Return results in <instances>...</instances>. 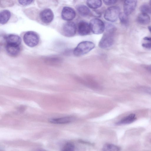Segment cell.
Here are the masks:
<instances>
[{
    "instance_id": "1",
    "label": "cell",
    "mask_w": 151,
    "mask_h": 151,
    "mask_svg": "<svg viewBox=\"0 0 151 151\" xmlns=\"http://www.w3.org/2000/svg\"><path fill=\"white\" fill-rule=\"evenodd\" d=\"M94 47V44L91 41L82 42L79 43L74 49L73 54L77 56L83 55L89 52Z\"/></svg>"
},
{
    "instance_id": "2",
    "label": "cell",
    "mask_w": 151,
    "mask_h": 151,
    "mask_svg": "<svg viewBox=\"0 0 151 151\" xmlns=\"http://www.w3.org/2000/svg\"><path fill=\"white\" fill-rule=\"evenodd\" d=\"M23 39L26 45L30 47H33L38 44L40 38L37 33L33 31H29L25 33Z\"/></svg>"
},
{
    "instance_id": "3",
    "label": "cell",
    "mask_w": 151,
    "mask_h": 151,
    "mask_svg": "<svg viewBox=\"0 0 151 151\" xmlns=\"http://www.w3.org/2000/svg\"><path fill=\"white\" fill-rule=\"evenodd\" d=\"M119 8L112 6L108 8L105 12L104 18L107 21L114 22L117 20L120 13Z\"/></svg>"
},
{
    "instance_id": "4",
    "label": "cell",
    "mask_w": 151,
    "mask_h": 151,
    "mask_svg": "<svg viewBox=\"0 0 151 151\" xmlns=\"http://www.w3.org/2000/svg\"><path fill=\"white\" fill-rule=\"evenodd\" d=\"M89 24L91 30L94 34H101L105 30V24L99 19H92L90 21Z\"/></svg>"
},
{
    "instance_id": "5",
    "label": "cell",
    "mask_w": 151,
    "mask_h": 151,
    "mask_svg": "<svg viewBox=\"0 0 151 151\" xmlns=\"http://www.w3.org/2000/svg\"><path fill=\"white\" fill-rule=\"evenodd\" d=\"M114 33L105 32L99 42V45L101 48H107L111 47L114 42Z\"/></svg>"
},
{
    "instance_id": "6",
    "label": "cell",
    "mask_w": 151,
    "mask_h": 151,
    "mask_svg": "<svg viewBox=\"0 0 151 151\" xmlns=\"http://www.w3.org/2000/svg\"><path fill=\"white\" fill-rule=\"evenodd\" d=\"M63 33L67 37H71L75 35L76 31V27L75 23L71 21L66 22L62 28Z\"/></svg>"
},
{
    "instance_id": "7",
    "label": "cell",
    "mask_w": 151,
    "mask_h": 151,
    "mask_svg": "<svg viewBox=\"0 0 151 151\" xmlns=\"http://www.w3.org/2000/svg\"><path fill=\"white\" fill-rule=\"evenodd\" d=\"M41 21L44 23H50L53 20L54 15L52 11L50 9H45L41 11L40 14Z\"/></svg>"
},
{
    "instance_id": "8",
    "label": "cell",
    "mask_w": 151,
    "mask_h": 151,
    "mask_svg": "<svg viewBox=\"0 0 151 151\" xmlns=\"http://www.w3.org/2000/svg\"><path fill=\"white\" fill-rule=\"evenodd\" d=\"M61 14L62 18L67 21L72 20L76 16V13L74 10L72 8L67 6L63 7Z\"/></svg>"
},
{
    "instance_id": "9",
    "label": "cell",
    "mask_w": 151,
    "mask_h": 151,
    "mask_svg": "<svg viewBox=\"0 0 151 151\" xmlns=\"http://www.w3.org/2000/svg\"><path fill=\"white\" fill-rule=\"evenodd\" d=\"M137 1L134 0L125 1L123 5L124 13L127 16L131 14L135 10Z\"/></svg>"
},
{
    "instance_id": "10",
    "label": "cell",
    "mask_w": 151,
    "mask_h": 151,
    "mask_svg": "<svg viewBox=\"0 0 151 151\" xmlns=\"http://www.w3.org/2000/svg\"><path fill=\"white\" fill-rule=\"evenodd\" d=\"M91 31L90 24L84 21H81L78 25V32L81 36L88 35Z\"/></svg>"
},
{
    "instance_id": "11",
    "label": "cell",
    "mask_w": 151,
    "mask_h": 151,
    "mask_svg": "<svg viewBox=\"0 0 151 151\" xmlns=\"http://www.w3.org/2000/svg\"><path fill=\"white\" fill-rule=\"evenodd\" d=\"M5 48L7 53L12 57L17 56L20 51L19 45H17L7 44Z\"/></svg>"
},
{
    "instance_id": "12",
    "label": "cell",
    "mask_w": 151,
    "mask_h": 151,
    "mask_svg": "<svg viewBox=\"0 0 151 151\" xmlns=\"http://www.w3.org/2000/svg\"><path fill=\"white\" fill-rule=\"evenodd\" d=\"M5 39L8 44L19 45L21 42V37L15 34H9L6 36Z\"/></svg>"
},
{
    "instance_id": "13",
    "label": "cell",
    "mask_w": 151,
    "mask_h": 151,
    "mask_svg": "<svg viewBox=\"0 0 151 151\" xmlns=\"http://www.w3.org/2000/svg\"><path fill=\"white\" fill-rule=\"evenodd\" d=\"M137 119L136 115L134 114H129L125 117L116 123L117 125H125L131 124L134 122Z\"/></svg>"
},
{
    "instance_id": "14",
    "label": "cell",
    "mask_w": 151,
    "mask_h": 151,
    "mask_svg": "<svg viewBox=\"0 0 151 151\" xmlns=\"http://www.w3.org/2000/svg\"><path fill=\"white\" fill-rule=\"evenodd\" d=\"M74 119L73 117L67 116L51 119L49 120V121L51 123L55 124H65L72 122Z\"/></svg>"
},
{
    "instance_id": "15",
    "label": "cell",
    "mask_w": 151,
    "mask_h": 151,
    "mask_svg": "<svg viewBox=\"0 0 151 151\" xmlns=\"http://www.w3.org/2000/svg\"><path fill=\"white\" fill-rule=\"evenodd\" d=\"M137 22L140 24L147 25L150 23V18L147 14L141 13L139 14L137 18Z\"/></svg>"
},
{
    "instance_id": "16",
    "label": "cell",
    "mask_w": 151,
    "mask_h": 151,
    "mask_svg": "<svg viewBox=\"0 0 151 151\" xmlns=\"http://www.w3.org/2000/svg\"><path fill=\"white\" fill-rule=\"evenodd\" d=\"M11 16L10 12L8 10H4L0 13V23L2 24L6 23L9 20Z\"/></svg>"
},
{
    "instance_id": "17",
    "label": "cell",
    "mask_w": 151,
    "mask_h": 151,
    "mask_svg": "<svg viewBox=\"0 0 151 151\" xmlns=\"http://www.w3.org/2000/svg\"><path fill=\"white\" fill-rule=\"evenodd\" d=\"M78 13L81 16H86L90 13V10L87 6L82 4L77 5L76 7Z\"/></svg>"
},
{
    "instance_id": "18",
    "label": "cell",
    "mask_w": 151,
    "mask_h": 151,
    "mask_svg": "<svg viewBox=\"0 0 151 151\" xmlns=\"http://www.w3.org/2000/svg\"><path fill=\"white\" fill-rule=\"evenodd\" d=\"M103 151H120V148L116 145L109 143L106 144L103 146Z\"/></svg>"
},
{
    "instance_id": "19",
    "label": "cell",
    "mask_w": 151,
    "mask_h": 151,
    "mask_svg": "<svg viewBox=\"0 0 151 151\" xmlns=\"http://www.w3.org/2000/svg\"><path fill=\"white\" fill-rule=\"evenodd\" d=\"M86 4L88 6L92 9H96L100 7L102 5V2L101 0H87Z\"/></svg>"
},
{
    "instance_id": "20",
    "label": "cell",
    "mask_w": 151,
    "mask_h": 151,
    "mask_svg": "<svg viewBox=\"0 0 151 151\" xmlns=\"http://www.w3.org/2000/svg\"><path fill=\"white\" fill-rule=\"evenodd\" d=\"M142 46L147 49L151 48V37H145L143 39Z\"/></svg>"
},
{
    "instance_id": "21",
    "label": "cell",
    "mask_w": 151,
    "mask_h": 151,
    "mask_svg": "<svg viewBox=\"0 0 151 151\" xmlns=\"http://www.w3.org/2000/svg\"><path fill=\"white\" fill-rule=\"evenodd\" d=\"M119 18L121 24H122L126 25L129 22V19L128 16L124 13L120 12L119 16Z\"/></svg>"
},
{
    "instance_id": "22",
    "label": "cell",
    "mask_w": 151,
    "mask_h": 151,
    "mask_svg": "<svg viewBox=\"0 0 151 151\" xmlns=\"http://www.w3.org/2000/svg\"><path fill=\"white\" fill-rule=\"evenodd\" d=\"M141 13L148 14L151 13V6L147 4L142 5L139 8Z\"/></svg>"
},
{
    "instance_id": "23",
    "label": "cell",
    "mask_w": 151,
    "mask_h": 151,
    "mask_svg": "<svg viewBox=\"0 0 151 151\" xmlns=\"http://www.w3.org/2000/svg\"><path fill=\"white\" fill-rule=\"evenodd\" d=\"M75 146L71 142L66 143L64 146L62 151H74Z\"/></svg>"
},
{
    "instance_id": "24",
    "label": "cell",
    "mask_w": 151,
    "mask_h": 151,
    "mask_svg": "<svg viewBox=\"0 0 151 151\" xmlns=\"http://www.w3.org/2000/svg\"><path fill=\"white\" fill-rule=\"evenodd\" d=\"M18 1L20 4L23 6H26L32 3L33 0H19Z\"/></svg>"
},
{
    "instance_id": "25",
    "label": "cell",
    "mask_w": 151,
    "mask_h": 151,
    "mask_svg": "<svg viewBox=\"0 0 151 151\" xmlns=\"http://www.w3.org/2000/svg\"><path fill=\"white\" fill-rule=\"evenodd\" d=\"M104 4L106 5H110L115 4L116 3L117 1L115 0H104Z\"/></svg>"
},
{
    "instance_id": "26",
    "label": "cell",
    "mask_w": 151,
    "mask_h": 151,
    "mask_svg": "<svg viewBox=\"0 0 151 151\" xmlns=\"http://www.w3.org/2000/svg\"><path fill=\"white\" fill-rule=\"evenodd\" d=\"M145 91L146 93L151 95V88H145Z\"/></svg>"
},
{
    "instance_id": "27",
    "label": "cell",
    "mask_w": 151,
    "mask_h": 151,
    "mask_svg": "<svg viewBox=\"0 0 151 151\" xmlns=\"http://www.w3.org/2000/svg\"><path fill=\"white\" fill-rule=\"evenodd\" d=\"M79 142L81 143H85V144H90V145H91V143L90 142H86V141H83V140H79Z\"/></svg>"
},
{
    "instance_id": "28",
    "label": "cell",
    "mask_w": 151,
    "mask_h": 151,
    "mask_svg": "<svg viewBox=\"0 0 151 151\" xmlns=\"http://www.w3.org/2000/svg\"><path fill=\"white\" fill-rule=\"evenodd\" d=\"M25 109V107L24 106H21V107H19V109L18 110L21 111L22 112L24 111V110Z\"/></svg>"
},
{
    "instance_id": "29",
    "label": "cell",
    "mask_w": 151,
    "mask_h": 151,
    "mask_svg": "<svg viewBox=\"0 0 151 151\" xmlns=\"http://www.w3.org/2000/svg\"><path fill=\"white\" fill-rule=\"evenodd\" d=\"M35 151H47L44 149H39L36 150Z\"/></svg>"
},
{
    "instance_id": "30",
    "label": "cell",
    "mask_w": 151,
    "mask_h": 151,
    "mask_svg": "<svg viewBox=\"0 0 151 151\" xmlns=\"http://www.w3.org/2000/svg\"><path fill=\"white\" fill-rule=\"evenodd\" d=\"M148 28L150 32L151 33V26H149L148 27Z\"/></svg>"
}]
</instances>
